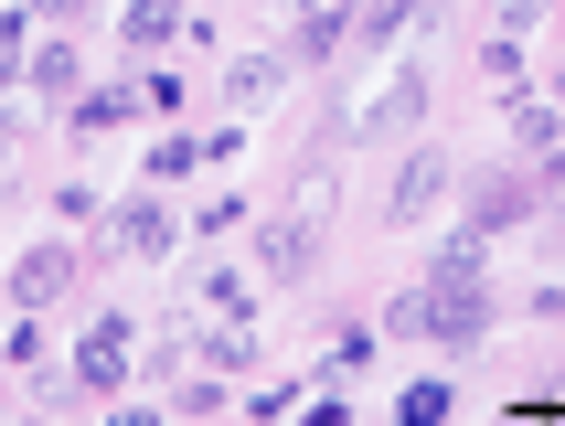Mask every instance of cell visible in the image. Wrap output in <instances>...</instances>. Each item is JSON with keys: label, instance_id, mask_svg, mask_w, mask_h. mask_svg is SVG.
<instances>
[{"label": "cell", "instance_id": "6da1fadb", "mask_svg": "<svg viewBox=\"0 0 565 426\" xmlns=\"http://www.w3.org/2000/svg\"><path fill=\"white\" fill-rule=\"evenodd\" d=\"M374 320H384V341H427V352L459 363V352H480V341L502 331V288H491V277H438V267H416Z\"/></svg>", "mask_w": 565, "mask_h": 426}, {"label": "cell", "instance_id": "7a4b0ae2", "mask_svg": "<svg viewBox=\"0 0 565 426\" xmlns=\"http://www.w3.org/2000/svg\"><path fill=\"white\" fill-rule=\"evenodd\" d=\"M139 373H150V341H139V320H128V309H96L86 331H75V373L54 384V416H64L75 395L107 416L118 395H139Z\"/></svg>", "mask_w": 565, "mask_h": 426}, {"label": "cell", "instance_id": "3957f363", "mask_svg": "<svg viewBox=\"0 0 565 426\" xmlns=\"http://www.w3.org/2000/svg\"><path fill=\"white\" fill-rule=\"evenodd\" d=\"M256 288H310L320 256H331V192H310V203H278L267 224H256Z\"/></svg>", "mask_w": 565, "mask_h": 426}, {"label": "cell", "instance_id": "277c9868", "mask_svg": "<svg viewBox=\"0 0 565 426\" xmlns=\"http://www.w3.org/2000/svg\"><path fill=\"white\" fill-rule=\"evenodd\" d=\"M427 107H438V75L406 54L363 107H352V150H416V139H427Z\"/></svg>", "mask_w": 565, "mask_h": 426}, {"label": "cell", "instance_id": "5b68a950", "mask_svg": "<svg viewBox=\"0 0 565 426\" xmlns=\"http://www.w3.org/2000/svg\"><path fill=\"white\" fill-rule=\"evenodd\" d=\"M192 224L171 213V192H118V213H107V235H96V267H160V256H182Z\"/></svg>", "mask_w": 565, "mask_h": 426}, {"label": "cell", "instance_id": "8992f818", "mask_svg": "<svg viewBox=\"0 0 565 426\" xmlns=\"http://www.w3.org/2000/svg\"><path fill=\"white\" fill-rule=\"evenodd\" d=\"M459 203V160L438 150V139H416V150H395V182H384V235H416L427 213Z\"/></svg>", "mask_w": 565, "mask_h": 426}, {"label": "cell", "instance_id": "52a82bcc", "mask_svg": "<svg viewBox=\"0 0 565 426\" xmlns=\"http://www.w3.org/2000/svg\"><path fill=\"white\" fill-rule=\"evenodd\" d=\"M86 267H96V245H75V235H32L22 256H11V309H64L75 288H86Z\"/></svg>", "mask_w": 565, "mask_h": 426}, {"label": "cell", "instance_id": "ba28073f", "mask_svg": "<svg viewBox=\"0 0 565 426\" xmlns=\"http://www.w3.org/2000/svg\"><path fill=\"white\" fill-rule=\"evenodd\" d=\"M459 224H470L480 245H502L512 224H544V203H534V171L512 160V171H480V182H459Z\"/></svg>", "mask_w": 565, "mask_h": 426}, {"label": "cell", "instance_id": "9c48e42d", "mask_svg": "<svg viewBox=\"0 0 565 426\" xmlns=\"http://www.w3.org/2000/svg\"><path fill=\"white\" fill-rule=\"evenodd\" d=\"M352 22H363V11H342V0H310V11H299V22L278 32L288 75H331V64L352 54Z\"/></svg>", "mask_w": 565, "mask_h": 426}, {"label": "cell", "instance_id": "30bf717a", "mask_svg": "<svg viewBox=\"0 0 565 426\" xmlns=\"http://www.w3.org/2000/svg\"><path fill=\"white\" fill-rule=\"evenodd\" d=\"M374 352H384V320H342V331L320 341V363H310V395H352L374 373Z\"/></svg>", "mask_w": 565, "mask_h": 426}, {"label": "cell", "instance_id": "8fae6325", "mask_svg": "<svg viewBox=\"0 0 565 426\" xmlns=\"http://www.w3.org/2000/svg\"><path fill=\"white\" fill-rule=\"evenodd\" d=\"M214 96H224V118H256L267 96H288V54H278V43H256V54H235V64L214 75Z\"/></svg>", "mask_w": 565, "mask_h": 426}, {"label": "cell", "instance_id": "7c38bea8", "mask_svg": "<svg viewBox=\"0 0 565 426\" xmlns=\"http://www.w3.org/2000/svg\"><path fill=\"white\" fill-rule=\"evenodd\" d=\"M502 139H512V160H555V150H565V107H555L544 86L502 96Z\"/></svg>", "mask_w": 565, "mask_h": 426}, {"label": "cell", "instance_id": "4fadbf2b", "mask_svg": "<svg viewBox=\"0 0 565 426\" xmlns=\"http://www.w3.org/2000/svg\"><path fill=\"white\" fill-rule=\"evenodd\" d=\"M182 32H192V22L171 11V0H128V11H118V54H128V75H150V64L171 54Z\"/></svg>", "mask_w": 565, "mask_h": 426}, {"label": "cell", "instance_id": "5bb4252c", "mask_svg": "<svg viewBox=\"0 0 565 426\" xmlns=\"http://www.w3.org/2000/svg\"><path fill=\"white\" fill-rule=\"evenodd\" d=\"M22 96H32V107H64V118L86 107V64H75V43H64V32L22 64Z\"/></svg>", "mask_w": 565, "mask_h": 426}, {"label": "cell", "instance_id": "9a60e30c", "mask_svg": "<svg viewBox=\"0 0 565 426\" xmlns=\"http://www.w3.org/2000/svg\"><path fill=\"white\" fill-rule=\"evenodd\" d=\"M256 299H267V288H256L246 267H203V277H192V309L224 320V331H256Z\"/></svg>", "mask_w": 565, "mask_h": 426}, {"label": "cell", "instance_id": "2e32d148", "mask_svg": "<svg viewBox=\"0 0 565 426\" xmlns=\"http://www.w3.org/2000/svg\"><path fill=\"white\" fill-rule=\"evenodd\" d=\"M128 118H139V75H118V86H86V107L64 118V139H75V150H96V139H118Z\"/></svg>", "mask_w": 565, "mask_h": 426}, {"label": "cell", "instance_id": "e0dca14e", "mask_svg": "<svg viewBox=\"0 0 565 426\" xmlns=\"http://www.w3.org/2000/svg\"><path fill=\"white\" fill-rule=\"evenodd\" d=\"M192 171H203V128H160L150 150H139V182H150V192L192 182Z\"/></svg>", "mask_w": 565, "mask_h": 426}, {"label": "cell", "instance_id": "ac0fdd59", "mask_svg": "<svg viewBox=\"0 0 565 426\" xmlns=\"http://www.w3.org/2000/svg\"><path fill=\"white\" fill-rule=\"evenodd\" d=\"M182 224H192V245H224V235H256L267 213H256V192H214V203H192Z\"/></svg>", "mask_w": 565, "mask_h": 426}, {"label": "cell", "instance_id": "d6986e66", "mask_svg": "<svg viewBox=\"0 0 565 426\" xmlns=\"http://www.w3.org/2000/svg\"><path fill=\"white\" fill-rule=\"evenodd\" d=\"M310 405V373H267V384H246V405H235V426H288Z\"/></svg>", "mask_w": 565, "mask_h": 426}, {"label": "cell", "instance_id": "ffe728a7", "mask_svg": "<svg viewBox=\"0 0 565 426\" xmlns=\"http://www.w3.org/2000/svg\"><path fill=\"white\" fill-rule=\"evenodd\" d=\"M139 107H150V118H160V128H182V118H192V107H203V86H192L182 64H150V75H139Z\"/></svg>", "mask_w": 565, "mask_h": 426}, {"label": "cell", "instance_id": "44dd1931", "mask_svg": "<svg viewBox=\"0 0 565 426\" xmlns=\"http://www.w3.org/2000/svg\"><path fill=\"white\" fill-rule=\"evenodd\" d=\"M459 416V384H448V373H416L406 395H395V426H448Z\"/></svg>", "mask_w": 565, "mask_h": 426}, {"label": "cell", "instance_id": "7402d4cb", "mask_svg": "<svg viewBox=\"0 0 565 426\" xmlns=\"http://www.w3.org/2000/svg\"><path fill=\"white\" fill-rule=\"evenodd\" d=\"M43 352H54L43 309H11V373H22V384H43Z\"/></svg>", "mask_w": 565, "mask_h": 426}, {"label": "cell", "instance_id": "603a6c76", "mask_svg": "<svg viewBox=\"0 0 565 426\" xmlns=\"http://www.w3.org/2000/svg\"><path fill=\"white\" fill-rule=\"evenodd\" d=\"M171 416H182V426H214V416H235V405H224L214 373H182V384H171Z\"/></svg>", "mask_w": 565, "mask_h": 426}, {"label": "cell", "instance_id": "cb8c5ba5", "mask_svg": "<svg viewBox=\"0 0 565 426\" xmlns=\"http://www.w3.org/2000/svg\"><path fill=\"white\" fill-rule=\"evenodd\" d=\"M406 22H416L406 0H374V11L352 22V54H395V32H406Z\"/></svg>", "mask_w": 565, "mask_h": 426}, {"label": "cell", "instance_id": "d4e9b609", "mask_svg": "<svg viewBox=\"0 0 565 426\" xmlns=\"http://www.w3.org/2000/svg\"><path fill=\"white\" fill-rule=\"evenodd\" d=\"M480 75H491L502 96H523V86H534V75H523V43H512V32H480Z\"/></svg>", "mask_w": 565, "mask_h": 426}, {"label": "cell", "instance_id": "484cf974", "mask_svg": "<svg viewBox=\"0 0 565 426\" xmlns=\"http://www.w3.org/2000/svg\"><path fill=\"white\" fill-rule=\"evenodd\" d=\"M512 320H534V331H565V277H534V288L512 299Z\"/></svg>", "mask_w": 565, "mask_h": 426}, {"label": "cell", "instance_id": "4316f807", "mask_svg": "<svg viewBox=\"0 0 565 426\" xmlns=\"http://www.w3.org/2000/svg\"><path fill=\"white\" fill-rule=\"evenodd\" d=\"M235 160H246V118H214L203 128V171H235Z\"/></svg>", "mask_w": 565, "mask_h": 426}, {"label": "cell", "instance_id": "83f0119b", "mask_svg": "<svg viewBox=\"0 0 565 426\" xmlns=\"http://www.w3.org/2000/svg\"><path fill=\"white\" fill-rule=\"evenodd\" d=\"M96 426H182V416H171V405H160V395H118V405H107V416H96Z\"/></svg>", "mask_w": 565, "mask_h": 426}, {"label": "cell", "instance_id": "f1b7e54d", "mask_svg": "<svg viewBox=\"0 0 565 426\" xmlns=\"http://www.w3.org/2000/svg\"><path fill=\"white\" fill-rule=\"evenodd\" d=\"M299 426H363V416H352V395H310V405H299Z\"/></svg>", "mask_w": 565, "mask_h": 426}, {"label": "cell", "instance_id": "f546056e", "mask_svg": "<svg viewBox=\"0 0 565 426\" xmlns=\"http://www.w3.org/2000/svg\"><path fill=\"white\" fill-rule=\"evenodd\" d=\"M534 86H544V96H555V107H565V54H555V75H534Z\"/></svg>", "mask_w": 565, "mask_h": 426}, {"label": "cell", "instance_id": "4dcf8cb0", "mask_svg": "<svg viewBox=\"0 0 565 426\" xmlns=\"http://www.w3.org/2000/svg\"><path fill=\"white\" fill-rule=\"evenodd\" d=\"M491 426H523V416H491Z\"/></svg>", "mask_w": 565, "mask_h": 426}]
</instances>
